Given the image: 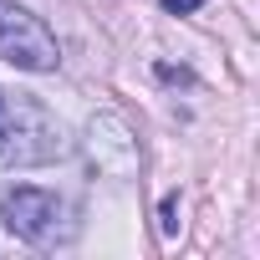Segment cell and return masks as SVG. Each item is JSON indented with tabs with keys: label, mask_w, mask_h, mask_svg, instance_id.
I'll list each match as a JSON object with an SVG mask.
<instances>
[{
	"label": "cell",
	"mask_w": 260,
	"mask_h": 260,
	"mask_svg": "<svg viewBox=\"0 0 260 260\" xmlns=\"http://www.w3.org/2000/svg\"><path fill=\"white\" fill-rule=\"evenodd\" d=\"M199 6H204V0H164L169 16H189V11H199Z\"/></svg>",
	"instance_id": "5"
},
{
	"label": "cell",
	"mask_w": 260,
	"mask_h": 260,
	"mask_svg": "<svg viewBox=\"0 0 260 260\" xmlns=\"http://www.w3.org/2000/svg\"><path fill=\"white\" fill-rule=\"evenodd\" d=\"M0 61H11L21 72H56V61H61L46 21L31 16L26 6H16V0H0Z\"/></svg>",
	"instance_id": "1"
},
{
	"label": "cell",
	"mask_w": 260,
	"mask_h": 260,
	"mask_svg": "<svg viewBox=\"0 0 260 260\" xmlns=\"http://www.w3.org/2000/svg\"><path fill=\"white\" fill-rule=\"evenodd\" d=\"M56 148H61L56 143V122L46 117V107L31 102V97H16L6 127H0V153H6L11 164H41Z\"/></svg>",
	"instance_id": "3"
},
{
	"label": "cell",
	"mask_w": 260,
	"mask_h": 260,
	"mask_svg": "<svg viewBox=\"0 0 260 260\" xmlns=\"http://www.w3.org/2000/svg\"><path fill=\"white\" fill-rule=\"evenodd\" d=\"M61 214H67V204L51 189H36V184H16V189L0 194V219L26 245H51L61 235Z\"/></svg>",
	"instance_id": "2"
},
{
	"label": "cell",
	"mask_w": 260,
	"mask_h": 260,
	"mask_svg": "<svg viewBox=\"0 0 260 260\" xmlns=\"http://www.w3.org/2000/svg\"><path fill=\"white\" fill-rule=\"evenodd\" d=\"M174 214H179V199H164V230H169V235L179 230V219H174Z\"/></svg>",
	"instance_id": "6"
},
{
	"label": "cell",
	"mask_w": 260,
	"mask_h": 260,
	"mask_svg": "<svg viewBox=\"0 0 260 260\" xmlns=\"http://www.w3.org/2000/svg\"><path fill=\"white\" fill-rule=\"evenodd\" d=\"M87 164L102 179H133L138 174V138L122 112H97L87 122Z\"/></svg>",
	"instance_id": "4"
}]
</instances>
